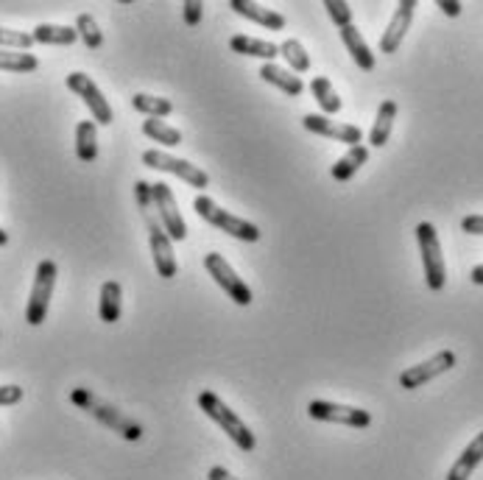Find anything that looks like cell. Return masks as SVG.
<instances>
[{"instance_id": "6da1fadb", "label": "cell", "mask_w": 483, "mask_h": 480, "mask_svg": "<svg viewBox=\"0 0 483 480\" xmlns=\"http://www.w3.org/2000/svg\"><path fill=\"white\" fill-rule=\"evenodd\" d=\"M70 403L78 405L81 411H87L93 419H98L104 428L115 430L118 436H123L126 441H137L140 436H143V428L137 425L134 419H129L123 411H118L115 405L104 403L101 397H96V394L90 388H73L70 391Z\"/></svg>"}, {"instance_id": "7a4b0ae2", "label": "cell", "mask_w": 483, "mask_h": 480, "mask_svg": "<svg viewBox=\"0 0 483 480\" xmlns=\"http://www.w3.org/2000/svg\"><path fill=\"white\" fill-rule=\"evenodd\" d=\"M198 408H202L215 421V425L243 449V453H251V449L258 447V439H254V433L243 425L232 408H226V403L218 397L215 391H202V394H198Z\"/></svg>"}, {"instance_id": "3957f363", "label": "cell", "mask_w": 483, "mask_h": 480, "mask_svg": "<svg viewBox=\"0 0 483 480\" xmlns=\"http://www.w3.org/2000/svg\"><path fill=\"white\" fill-rule=\"evenodd\" d=\"M416 243L422 251V268H424V282H428L431 291H442L447 285V266H444V254L439 243V232L431 221L416 223Z\"/></svg>"}, {"instance_id": "277c9868", "label": "cell", "mask_w": 483, "mask_h": 480, "mask_svg": "<svg viewBox=\"0 0 483 480\" xmlns=\"http://www.w3.org/2000/svg\"><path fill=\"white\" fill-rule=\"evenodd\" d=\"M193 210L202 215L207 223H213L215 230H221V232H226V235H232V238H238V240H243V243H258L260 240V230L254 227L251 221H243V218H238V215H232V213H226L223 207H218L210 195H198V199L193 202Z\"/></svg>"}, {"instance_id": "5b68a950", "label": "cell", "mask_w": 483, "mask_h": 480, "mask_svg": "<svg viewBox=\"0 0 483 480\" xmlns=\"http://www.w3.org/2000/svg\"><path fill=\"white\" fill-rule=\"evenodd\" d=\"M56 276H59V268H56L53 260H42L37 266L32 296H28V304H25V322L32 327H40L48 316L50 296H53V288H56Z\"/></svg>"}, {"instance_id": "8992f818", "label": "cell", "mask_w": 483, "mask_h": 480, "mask_svg": "<svg viewBox=\"0 0 483 480\" xmlns=\"http://www.w3.org/2000/svg\"><path fill=\"white\" fill-rule=\"evenodd\" d=\"M205 268H207V274L215 279V285H218L226 296H230L235 304H241V307L251 304V288L235 274V268L226 263L223 254H218V251L205 254Z\"/></svg>"}, {"instance_id": "52a82bcc", "label": "cell", "mask_w": 483, "mask_h": 480, "mask_svg": "<svg viewBox=\"0 0 483 480\" xmlns=\"http://www.w3.org/2000/svg\"><path fill=\"white\" fill-rule=\"evenodd\" d=\"M143 165L154 168V171H162V174H174V177H179L185 185H190V187H196V190L210 187V177L202 171V168L190 165L187 159L170 157V154H165V151H157V149L143 151Z\"/></svg>"}, {"instance_id": "ba28073f", "label": "cell", "mask_w": 483, "mask_h": 480, "mask_svg": "<svg viewBox=\"0 0 483 480\" xmlns=\"http://www.w3.org/2000/svg\"><path fill=\"white\" fill-rule=\"evenodd\" d=\"M151 195H154V207H157V215H159V223L162 230L170 240H185L187 238V223L177 207V195L170 193V185L165 182H154L151 185Z\"/></svg>"}, {"instance_id": "9c48e42d", "label": "cell", "mask_w": 483, "mask_h": 480, "mask_svg": "<svg viewBox=\"0 0 483 480\" xmlns=\"http://www.w3.org/2000/svg\"><path fill=\"white\" fill-rule=\"evenodd\" d=\"M68 90H73L84 104H87V109L93 112V121L101 123V126H109L112 121H115V112H112L109 101L104 98V93L98 90V84L87 76V73H70L65 78Z\"/></svg>"}, {"instance_id": "30bf717a", "label": "cell", "mask_w": 483, "mask_h": 480, "mask_svg": "<svg viewBox=\"0 0 483 480\" xmlns=\"http://www.w3.org/2000/svg\"><path fill=\"white\" fill-rule=\"evenodd\" d=\"M307 416L316 421H333V425H347V428H369L372 425V413L363 408H352V405H338V403H327V400H314L307 405Z\"/></svg>"}, {"instance_id": "8fae6325", "label": "cell", "mask_w": 483, "mask_h": 480, "mask_svg": "<svg viewBox=\"0 0 483 480\" xmlns=\"http://www.w3.org/2000/svg\"><path fill=\"white\" fill-rule=\"evenodd\" d=\"M452 366H456V352H452V349H442V352H436V355L428 358V360H422V363H416V366H408V369L400 375V388L416 391V388H422L424 383H431V380H436L439 375L450 372Z\"/></svg>"}, {"instance_id": "7c38bea8", "label": "cell", "mask_w": 483, "mask_h": 480, "mask_svg": "<svg viewBox=\"0 0 483 480\" xmlns=\"http://www.w3.org/2000/svg\"><path fill=\"white\" fill-rule=\"evenodd\" d=\"M414 14H416V0H400L386 25V32L380 37V53H396V48L403 45L408 28L414 23Z\"/></svg>"}, {"instance_id": "4fadbf2b", "label": "cell", "mask_w": 483, "mask_h": 480, "mask_svg": "<svg viewBox=\"0 0 483 480\" xmlns=\"http://www.w3.org/2000/svg\"><path fill=\"white\" fill-rule=\"evenodd\" d=\"M302 126H305L307 131L319 134V137H330V140H338V143H347L350 149L363 143L360 126L338 123V121H330V118H324V115H305V118H302Z\"/></svg>"}, {"instance_id": "5bb4252c", "label": "cell", "mask_w": 483, "mask_h": 480, "mask_svg": "<svg viewBox=\"0 0 483 480\" xmlns=\"http://www.w3.org/2000/svg\"><path fill=\"white\" fill-rule=\"evenodd\" d=\"M483 464V430L464 447V453L459 456V461L450 466L447 480H469L472 472Z\"/></svg>"}, {"instance_id": "9a60e30c", "label": "cell", "mask_w": 483, "mask_h": 480, "mask_svg": "<svg viewBox=\"0 0 483 480\" xmlns=\"http://www.w3.org/2000/svg\"><path fill=\"white\" fill-rule=\"evenodd\" d=\"M230 9H235L241 17H246L251 23H260L263 28H269V32H282V28H286V17L279 12L258 6V4H251V0H232Z\"/></svg>"}, {"instance_id": "2e32d148", "label": "cell", "mask_w": 483, "mask_h": 480, "mask_svg": "<svg viewBox=\"0 0 483 480\" xmlns=\"http://www.w3.org/2000/svg\"><path fill=\"white\" fill-rule=\"evenodd\" d=\"M341 42L347 45L350 56H352V59H355V65H358L363 73H372V70H375V53H372V48L366 45L363 34L358 32L355 25L341 28Z\"/></svg>"}, {"instance_id": "e0dca14e", "label": "cell", "mask_w": 483, "mask_h": 480, "mask_svg": "<svg viewBox=\"0 0 483 480\" xmlns=\"http://www.w3.org/2000/svg\"><path fill=\"white\" fill-rule=\"evenodd\" d=\"M123 310V288L121 282L109 279L101 285V302H98V316L104 324H115Z\"/></svg>"}, {"instance_id": "ac0fdd59", "label": "cell", "mask_w": 483, "mask_h": 480, "mask_svg": "<svg viewBox=\"0 0 483 480\" xmlns=\"http://www.w3.org/2000/svg\"><path fill=\"white\" fill-rule=\"evenodd\" d=\"M260 78L269 81V84H274V87L282 90L286 95H302V90H305V84H302V78H299L296 73L282 70V68L274 65V62H266V65L260 68Z\"/></svg>"}, {"instance_id": "d6986e66", "label": "cell", "mask_w": 483, "mask_h": 480, "mask_svg": "<svg viewBox=\"0 0 483 480\" xmlns=\"http://www.w3.org/2000/svg\"><path fill=\"white\" fill-rule=\"evenodd\" d=\"M394 121H396V101H383L380 109H378V118H375V126L369 131V143L372 149H383L391 137V129H394Z\"/></svg>"}, {"instance_id": "ffe728a7", "label": "cell", "mask_w": 483, "mask_h": 480, "mask_svg": "<svg viewBox=\"0 0 483 480\" xmlns=\"http://www.w3.org/2000/svg\"><path fill=\"white\" fill-rule=\"evenodd\" d=\"M230 48L235 53H243V56H254V59H277L279 56V45L269 42V40H254V37H246V34H238L230 40Z\"/></svg>"}, {"instance_id": "44dd1931", "label": "cell", "mask_w": 483, "mask_h": 480, "mask_svg": "<svg viewBox=\"0 0 483 480\" xmlns=\"http://www.w3.org/2000/svg\"><path fill=\"white\" fill-rule=\"evenodd\" d=\"M369 162V149L366 146H352L344 157H341L333 168H330V177L335 182H350L358 171H360V165Z\"/></svg>"}, {"instance_id": "7402d4cb", "label": "cell", "mask_w": 483, "mask_h": 480, "mask_svg": "<svg viewBox=\"0 0 483 480\" xmlns=\"http://www.w3.org/2000/svg\"><path fill=\"white\" fill-rule=\"evenodd\" d=\"M76 157L81 162L98 159V131L93 121H78L76 126Z\"/></svg>"}, {"instance_id": "603a6c76", "label": "cell", "mask_w": 483, "mask_h": 480, "mask_svg": "<svg viewBox=\"0 0 483 480\" xmlns=\"http://www.w3.org/2000/svg\"><path fill=\"white\" fill-rule=\"evenodd\" d=\"M32 40L40 42V45H73L78 40L76 28L70 25H50V23H42L32 32Z\"/></svg>"}, {"instance_id": "cb8c5ba5", "label": "cell", "mask_w": 483, "mask_h": 480, "mask_svg": "<svg viewBox=\"0 0 483 480\" xmlns=\"http://www.w3.org/2000/svg\"><path fill=\"white\" fill-rule=\"evenodd\" d=\"M310 93H314V98L319 101V106H322V112H324V118L338 115L341 106H344V101H341L338 93L333 90L330 78H324V76H316L314 81H310Z\"/></svg>"}, {"instance_id": "d4e9b609", "label": "cell", "mask_w": 483, "mask_h": 480, "mask_svg": "<svg viewBox=\"0 0 483 480\" xmlns=\"http://www.w3.org/2000/svg\"><path fill=\"white\" fill-rule=\"evenodd\" d=\"M40 68L37 56L34 53H25V50H4L0 48V70H9V73H34Z\"/></svg>"}, {"instance_id": "484cf974", "label": "cell", "mask_w": 483, "mask_h": 480, "mask_svg": "<svg viewBox=\"0 0 483 480\" xmlns=\"http://www.w3.org/2000/svg\"><path fill=\"white\" fill-rule=\"evenodd\" d=\"M132 106L140 112V115H146V118H165L174 112V104H170L168 98H157V95H149V93H137L132 98Z\"/></svg>"}, {"instance_id": "4316f807", "label": "cell", "mask_w": 483, "mask_h": 480, "mask_svg": "<svg viewBox=\"0 0 483 480\" xmlns=\"http://www.w3.org/2000/svg\"><path fill=\"white\" fill-rule=\"evenodd\" d=\"M143 134L151 137L154 143H162V146H170V149L182 143V131L179 129H170L168 123H162L157 118H146L143 121Z\"/></svg>"}, {"instance_id": "83f0119b", "label": "cell", "mask_w": 483, "mask_h": 480, "mask_svg": "<svg viewBox=\"0 0 483 480\" xmlns=\"http://www.w3.org/2000/svg\"><path fill=\"white\" fill-rule=\"evenodd\" d=\"M279 56L291 65V73H307L310 70V56L299 40H286L279 45Z\"/></svg>"}, {"instance_id": "f1b7e54d", "label": "cell", "mask_w": 483, "mask_h": 480, "mask_svg": "<svg viewBox=\"0 0 483 480\" xmlns=\"http://www.w3.org/2000/svg\"><path fill=\"white\" fill-rule=\"evenodd\" d=\"M76 34L81 37V42L87 45L90 50H98L104 45V32L98 28L93 14H78L76 17Z\"/></svg>"}, {"instance_id": "f546056e", "label": "cell", "mask_w": 483, "mask_h": 480, "mask_svg": "<svg viewBox=\"0 0 483 480\" xmlns=\"http://www.w3.org/2000/svg\"><path fill=\"white\" fill-rule=\"evenodd\" d=\"M34 45L32 34H23V32H12V28H0V48L4 50H25Z\"/></svg>"}, {"instance_id": "4dcf8cb0", "label": "cell", "mask_w": 483, "mask_h": 480, "mask_svg": "<svg viewBox=\"0 0 483 480\" xmlns=\"http://www.w3.org/2000/svg\"><path fill=\"white\" fill-rule=\"evenodd\" d=\"M324 9H327V17L338 28L352 25V9H350V4H344V0H324Z\"/></svg>"}, {"instance_id": "1f68e13d", "label": "cell", "mask_w": 483, "mask_h": 480, "mask_svg": "<svg viewBox=\"0 0 483 480\" xmlns=\"http://www.w3.org/2000/svg\"><path fill=\"white\" fill-rule=\"evenodd\" d=\"M182 14H185V23L190 28H196L202 23V14H205V4H198V0H185L182 4Z\"/></svg>"}, {"instance_id": "d6a6232c", "label": "cell", "mask_w": 483, "mask_h": 480, "mask_svg": "<svg viewBox=\"0 0 483 480\" xmlns=\"http://www.w3.org/2000/svg\"><path fill=\"white\" fill-rule=\"evenodd\" d=\"M23 400L20 385H0V405H17Z\"/></svg>"}, {"instance_id": "836d02e7", "label": "cell", "mask_w": 483, "mask_h": 480, "mask_svg": "<svg viewBox=\"0 0 483 480\" xmlns=\"http://www.w3.org/2000/svg\"><path fill=\"white\" fill-rule=\"evenodd\" d=\"M461 230H464L467 235H480V238H483V215H467V218L461 221Z\"/></svg>"}, {"instance_id": "e575fe53", "label": "cell", "mask_w": 483, "mask_h": 480, "mask_svg": "<svg viewBox=\"0 0 483 480\" xmlns=\"http://www.w3.org/2000/svg\"><path fill=\"white\" fill-rule=\"evenodd\" d=\"M439 9H442L447 17H459L464 6L459 4V0H439Z\"/></svg>"}, {"instance_id": "d590c367", "label": "cell", "mask_w": 483, "mask_h": 480, "mask_svg": "<svg viewBox=\"0 0 483 480\" xmlns=\"http://www.w3.org/2000/svg\"><path fill=\"white\" fill-rule=\"evenodd\" d=\"M207 480H241V477H235V475H230L223 466H213L210 472H207Z\"/></svg>"}, {"instance_id": "8d00e7d4", "label": "cell", "mask_w": 483, "mask_h": 480, "mask_svg": "<svg viewBox=\"0 0 483 480\" xmlns=\"http://www.w3.org/2000/svg\"><path fill=\"white\" fill-rule=\"evenodd\" d=\"M469 279L475 282V285H483V266H475L472 274H469Z\"/></svg>"}, {"instance_id": "74e56055", "label": "cell", "mask_w": 483, "mask_h": 480, "mask_svg": "<svg viewBox=\"0 0 483 480\" xmlns=\"http://www.w3.org/2000/svg\"><path fill=\"white\" fill-rule=\"evenodd\" d=\"M6 243H9V232L0 230V246H6Z\"/></svg>"}]
</instances>
